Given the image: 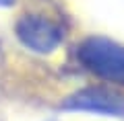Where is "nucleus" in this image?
I'll list each match as a JSON object with an SVG mask.
<instances>
[{
	"instance_id": "nucleus-2",
	"label": "nucleus",
	"mask_w": 124,
	"mask_h": 121,
	"mask_svg": "<svg viewBox=\"0 0 124 121\" xmlns=\"http://www.w3.org/2000/svg\"><path fill=\"white\" fill-rule=\"evenodd\" d=\"M15 35H17L19 43L29 51L39 53V56H50L64 43L66 29L62 27V23L46 17V14L27 13L17 19Z\"/></svg>"
},
{
	"instance_id": "nucleus-1",
	"label": "nucleus",
	"mask_w": 124,
	"mask_h": 121,
	"mask_svg": "<svg viewBox=\"0 0 124 121\" xmlns=\"http://www.w3.org/2000/svg\"><path fill=\"white\" fill-rule=\"evenodd\" d=\"M77 60L87 72L124 86V45L103 35H91L77 47Z\"/></svg>"
},
{
	"instance_id": "nucleus-3",
	"label": "nucleus",
	"mask_w": 124,
	"mask_h": 121,
	"mask_svg": "<svg viewBox=\"0 0 124 121\" xmlns=\"http://www.w3.org/2000/svg\"><path fill=\"white\" fill-rule=\"evenodd\" d=\"M60 111L93 113L101 117L124 119V92L106 84H91L70 92L60 103Z\"/></svg>"
},
{
	"instance_id": "nucleus-4",
	"label": "nucleus",
	"mask_w": 124,
	"mask_h": 121,
	"mask_svg": "<svg viewBox=\"0 0 124 121\" xmlns=\"http://www.w3.org/2000/svg\"><path fill=\"white\" fill-rule=\"evenodd\" d=\"M15 2L17 0H0V8H10V6H15Z\"/></svg>"
}]
</instances>
